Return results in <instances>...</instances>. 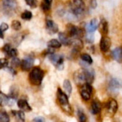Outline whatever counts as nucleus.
Masks as SVG:
<instances>
[{"instance_id": "5701e85b", "label": "nucleus", "mask_w": 122, "mask_h": 122, "mask_svg": "<svg viewBox=\"0 0 122 122\" xmlns=\"http://www.w3.org/2000/svg\"><path fill=\"white\" fill-rule=\"evenodd\" d=\"M47 46L49 48L51 49H59L61 46V43L59 42L57 39H53L47 43Z\"/></svg>"}, {"instance_id": "f8f14e48", "label": "nucleus", "mask_w": 122, "mask_h": 122, "mask_svg": "<svg viewBox=\"0 0 122 122\" xmlns=\"http://www.w3.org/2000/svg\"><path fill=\"white\" fill-rule=\"evenodd\" d=\"M102 103L98 99H94L91 103V108H90L91 113L94 115L99 114H100V112L102 111Z\"/></svg>"}, {"instance_id": "c9c22d12", "label": "nucleus", "mask_w": 122, "mask_h": 122, "mask_svg": "<svg viewBox=\"0 0 122 122\" xmlns=\"http://www.w3.org/2000/svg\"><path fill=\"white\" fill-rule=\"evenodd\" d=\"M90 5H91V7L92 9H95L97 7V1L96 0H91V2H90Z\"/></svg>"}, {"instance_id": "6ab92c4d", "label": "nucleus", "mask_w": 122, "mask_h": 122, "mask_svg": "<svg viewBox=\"0 0 122 122\" xmlns=\"http://www.w3.org/2000/svg\"><path fill=\"white\" fill-rule=\"evenodd\" d=\"M17 105L19 109H21L24 112H31V108L28 104L27 101L25 99H19L17 102Z\"/></svg>"}, {"instance_id": "f704fd0d", "label": "nucleus", "mask_w": 122, "mask_h": 122, "mask_svg": "<svg viewBox=\"0 0 122 122\" xmlns=\"http://www.w3.org/2000/svg\"><path fill=\"white\" fill-rule=\"evenodd\" d=\"M9 29V26H8V24H6V23H1V25H0V29L1 30V31H6L7 29Z\"/></svg>"}, {"instance_id": "ddd939ff", "label": "nucleus", "mask_w": 122, "mask_h": 122, "mask_svg": "<svg viewBox=\"0 0 122 122\" xmlns=\"http://www.w3.org/2000/svg\"><path fill=\"white\" fill-rule=\"evenodd\" d=\"M46 29L48 33L50 34H56L59 31V27H58L57 24L54 21H52L51 19H47L46 21Z\"/></svg>"}, {"instance_id": "39448f33", "label": "nucleus", "mask_w": 122, "mask_h": 122, "mask_svg": "<svg viewBox=\"0 0 122 122\" xmlns=\"http://www.w3.org/2000/svg\"><path fill=\"white\" fill-rule=\"evenodd\" d=\"M66 34L70 38L80 39L84 34V31L82 29L77 27L73 24H68L66 26Z\"/></svg>"}, {"instance_id": "412c9836", "label": "nucleus", "mask_w": 122, "mask_h": 122, "mask_svg": "<svg viewBox=\"0 0 122 122\" xmlns=\"http://www.w3.org/2000/svg\"><path fill=\"white\" fill-rule=\"evenodd\" d=\"M59 38L60 40V42L63 44L65 46H69L71 44V39L70 37L68 36V35L66 33L60 32L59 34Z\"/></svg>"}, {"instance_id": "7ed1b4c3", "label": "nucleus", "mask_w": 122, "mask_h": 122, "mask_svg": "<svg viewBox=\"0 0 122 122\" xmlns=\"http://www.w3.org/2000/svg\"><path fill=\"white\" fill-rule=\"evenodd\" d=\"M44 76V71L39 67H34L29 75V80L32 85L39 86L41 84Z\"/></svg>"}, {"instance_id": "4468645a", "label": "nucleus", "mask_w": 122, "mask_h": 122, "mask_svg": "<svg viewBox=\"0 0 122 122\" xmlns=\"http://www.w3.org/2000/svg\"><path fill=\"white\" fill-rule=\"evenodd\" d=\"M120 88V84L116 79H112L108 84V90L112 94H117Z\"/></svg>"}, {"instance_id": "9d476101", "label": "nucleus", "mask_w": 122, "mask_h": 122, "mask_svg": "<svg viewBox=\"0 0 122 122\" xmlns=\"http://www.w3.org/2000/svg\"><path fill=\"white\" fill-rule=\"evenodd\" d=\"M111 45H112V41L110 38H109L107 36H102L99 44L101 51L104 53L107 52L109 50Z\"/></svg>"}, {"instance_id": "f257e3e1", "label": "nucleus", "mask_w": 122, "mask_h": 122, "mask_svg": "<svg viewBox=\"0 0 122 122\" xmlns=\"http://www.w3.org/2000/svg\"><path fill=\"white\" fill-rule=\"evenodd\" d=\"M95 74L92 69H81L76 71L74 74V80L77 85H82L88 83L92 84L94 81Z\"/></svg>"}, {"instance_id": "423d86ee", "label": "nucleus", "mask_w": 122, "mask_h": 122, "mask_svg": "<svg viewBox=\"0 0 122 122\" xmlns=\"http://www.w3.org/2000/svg\"><path fill=\"white\" fill-rule=\"evenodd\" d=\"M79 93L83 100L87 102L89 101L92 97L93 94V88L90 84L86 83L80 86Z\"/></svg>"}, {"instance_id": "bb28decb", "label": "nucleus", "mask_w": 122, "mask_h": 122, "mask_svg": "<svg viewBox=\"0 0 122 122\" xmlns=\"http://www.w3.org/2000/svg\"><path fill=\"white\" fill-rule=\"evenodd\" d=\"M81 59L82 61H84V62L87 63L88 64H92L93 63V59L91 57L90 55H89L88 54L84 53L81 54Z\"/></svg>"}, {"instance_id": "aec40b11", "label": "nucleus", "mask_w": 122, "mask_h": 122, "mask_svg": "<svg viewBox=\"0 0 122 122\" xmlns=\"http://www.w3.org/2000/svg\"><path fill=\"white\" fill-rule=\"evenodd\" d=\"M99 24L97 19H93L90 21V22L86 25V30L89 33H93L98 28Z\"/></svg>"}, {"instance_id": "a878e982", "label": "nucleus", "mask_w": 122, "mask_h": 122, "mask_svg": "<svg viewBox=\"0 0 122 122\" xmlns=\"http://www.w3.org/2000/svg\"><path fill=\"white\" fill-rule=\"evenodd\" d=\"M12 114L17 119V120H19V121H21V122L25 121V116H24V111H15V110H13Z\"/></svg>"}, {"instance_id": "f3484780", "label": "nucleus", "mask_w": 122, "mask_h": 122, "mask_svg": "<svg viewBox=\"0 0 122 122\" xmlns=\"http://www.w3.org/2000/svg\"><path fill=\"white\" fill-rule=\"evenodd\" d=\"M112 55L116 61L118 63H122V46L115 48L112 51Z\"/></svg>"}, {"instance_id": "6e6552de", "label": "nucleus", "mask_w": 122, "mask_h": 122, "mask_svg": "<svg viewBox=\"0 0 122 122\" xmlns=\"http://www.w3.org/2000/svg\"><path fill=\"white\" fill-rule=\"evenodd\" d=\"M2 1H3V8L5 13L10 15L14 13L17 7V3L16 0H3Z\"/></svg>"}, {"instance_id": "0eeeda50", "label": "nucleus", "mask_w": 122, "mask_h": 122, "mask_svg": "<svg viewBox=\"0 0 122 122\" xmlns=\"http://www.w3.org/2000/svg\"><path fill=\"white\" fill-rule=\"evenodd\" d=\"M50 61L54 64V66L59 70H62L64 69V56L60 54H51L49 56Z\"/></svg>"}, {"instance_id": "2f4dec72", "label": "nucleus", "mask_w": 122, "mask_h": 122, "mask_svg": "<svg viewBox=\"0 0 122 122\" xmlns=\"http://www.w3.org/2000/svg\"><path fill=\"white\" fill-rule=\"evenodd\" d=\"M18 87H15L14 88V86L11 87V92H10V96L11 99H15L16 98V97L18 96Z\"/></svg>"}, {"instance_id": "72a5a7b5", "label": "nucleus", "mask_w": 122, "mask_h": 122, "mask_svg": "<svg viewBox=\"0 0 122 122\" xmlns=\"http://www.w3.org/2000/svg\"><path fill=\"white\" fill-rule=\"evenodd\" d=\"M8 66V61L5 58L0 59V69L5 68Z\"/></svg>"}, {"instance_id": "4c0bfd02", "label": "nucleus", "mask_w": 122, "mask_h": 122, "mask_svg": "<svg viewBox=\"0 0 122 122\" xmlns=\"http://www.w3.org/2000/svg\"><path fill=\"white\" fill-rule=\"evenodd\" d=\"M3 32L4 31L0 29V38L1 39H4V34H3Z\"/></svg>"}, {"instance_id": "cd10ccee", "label": "nucleus", "mask_w": 122, "mask_h": 122, "mask_svg": "<svg viewBox=\"0 0 122 122\" xmlns=\"http://www.w3.org/2000/svg\"><path fill=\"white\" fill-rule=\"evenodd\" d=\"M0 122H9V117L6 112L4 111H0Z\"/></svg>"}, {"instance_id": "7c9ffc66", "label": "nucleus", "mask_w": 122, "mask_h": 122, "mask_svg": "<svg viewBox=\"0 0 122 122\" xmlns=\"http://www.w3.org/2000/svg\"><path fill=\"white\" fill-rule=\"evenodd\" d=\"M11 27L16 31H19L21 28V24L20 21H19L17 20H14L11 22Z\"/></svg>"}, {"instance_id": "9b49d317", "label": "nucleus", "mask_w": 122, "mask_h": 122, "mask_svg": "<svg viewBox=\"0 0 122 122\" xmlns=\"http://www.w3.org/2000/svg\"><path fill=\"white\" fill-rule=\"evenodd\" d=\"M34 59L33 57L31 56H28V57H26L25 59H24L21 63H20V65H21V68L23 71H29V69H31V68L33 66V64H34Z\"/></svg>"}, {"instance_id": "f03ea898", "label": "nucleus", "mask_w": 122, "mask_h": 122, "mask_svg": "<svg viewBox=\"0 0 122 122\" xmlns=\"http://www.w3.org/2000/svg\"><path fill=\"white\" fill-rule=\"evenodd\" d=\"M56 96H57V100L59 104L61 109H62V111L64 113H66L67 115L71 116L73 114V109L69 104L67 94H65L60 88H58Z\"/></svg>"}, {"instance_id": "393cba45", "label": "nucleus", "mask_w": 122, "mask_h": 122, "mask_svg": "<svg viewBox=\"0 0 122 122\" xmlns=\"http://www.w3.org/2000/svg\"><path fill=\"white\" fill-rule=\"evenodd\" d=\"M52 0H42L41 3V8L44 11H48L51 6Z\"/></svg>"}, {"instance_id": "473e14b6", "label": "nucleus", "mask_w": 122, "mask_h": 122, "mask_svg": "<svg viewBox=\"0 0 122 122\" xmlns=\"http://www.w3.org/2000/svg\"><path fill=\"white\" fill-rule=\"evenodd\" d=\"M27 5L31 6V8H35L37 6V1L36 0H25Z\"/></svg>"}, {"instance_id": "1a4fd4ad", "label": "nucleus", "mask_w": 122, "mask_h": 122, "mask_svg": "<svg viewBox=\"0 0 122 122\" xmlns=\"http://www.w3.org/2000/svg\"><path fill=\"white\" fill-rule=\"evenodd\" d=\"M104 107L106 108L107 112L110 115L113 116V115H114L117 113V112L118 110V103H117V102L115 99H109L105 103Z\"/></svg>"}, {"instance_id": "c85d7f7f", "label": "nucleus", "mask_w": 122, "mask_h": 122, "mask_svg": "<svg viewBox=\"0 0 122 122\" xmlns=\"http://www.w3.org/2000/svg\"><path fill=\"white\" fill-rule=\"evenodd\" d=\"M77 116H78V119H79V121L81 122H85L87 119H86V114H84V112L81 110V109H79L78 112H77Z\"/></svg>"}, {"instance_id": "20e7f679", "label": "nucleus", "mask_w": 122, "mask_h": 122, "mask_svg": "<svg viewBox=\"0 0 122 122\" xmlns=\"http://www.w3.org/2000/svg\"><path fill=\"white\" fill-rule=\"evenodd\" d=\"M70 9L74 16L80 17L85 13L86 6L82 0H73L70 4Z\"/></svg>"}, {"instance_id": "2eb2a0df", "label": "nucleus", "mask_w": 122, "mask_h": 122, "mask_svg": "<svg viewBox=\"0 0 122 122\" xmlns=\"http://www.w3.org/2000/svg\"><path fill=\"white\" fill-rule=\"evenodd\" d=\"M99 32L102 36H107L109 32V25L108 22L105 19H102L100 21V23L98 26Z\"/></svg>"}, {"instance_id": "a211bd4d", "label": "nucleus", "mask_w": 122, "mask_h": 122, "mask_svg": "<svg viewBox=\"0 0 122 122\" xmlns=\"http://www.w3.org/2000/svg\"><path fill=\"white\" fill-rule=\"evenodd\" d=\"M73 46V51L76 54L79 52L83 48V43L80 39H74L71 40V44Z\"/></svg>"}, {"instance_id": "4be33fe9", "label": "nucleus", "mask_w": 122, "mask_h": 122, "mask_svg": "<svg viewBox=\"0 0 122 122\" xmlns=\"http://www.w3.org/2000/svg\"><path fill=\"white\" fill-rule=\"evenodd\" d=\"M11 98L8 97L3 92H0V106L4 107V106L11 104Z\"/></svg>"}, {"instance_id": "c756f323", "label": "nucleus", "mask_w": 122, "mask_h": 122, "mask_svg": "<svg viewBox=\"0 0 122 122\" xmlns=\"http://www.w3.org/2000/svg\"><path fill=\"white\" fill-rule=\"evenodd\" d=\"M21 17L22 19H24V20H26V21H29L31 19L32 17V14L30 11H24L21 15Z\"/></svg>"}, {"instance_id": "b1692460", "label": "nucleus", "mask_w": 122, "mask_h": 122, "mask_svg": "<svg viewBox=\"0 0 122 122\" xmlns=\"http://www.w3.org/2000/svg\"><path fill=\"white\" fill-rule=\"evenodd\" d=\"M63 86H64L66 94H67L68 97H69L71 94V92H72V86H71V84L70 81L68 79L64 80Z\"/></svg>"}, {"instance_id": "e433bc0d", "label": "nucleus", "mask_w": 122, "mask_h": 122, "mask_svg": "<svg viewBox=\"0 0 122 122\" xmlns=\"http://www.w3.org/2000/svg\"><path fill=\"white\" fill-rule=\"evenodd\" d=\"M33 121H34V122H44V119H43V118H41V117H36V118H35Z\"/></svg>"}, {"instance_id": "dca6fc26", "label": "nucleus", "mask_w": 122, "mask_h": 122, "mask_svg": "<svg viewBox=\"0 0 122 122\" xmlns=\"http://www.w3.org/2000/svg\"><path fill=\"white\" fill-rule=\"evenodd\" d=\"M3 51L5 53V54H6L9 57H11V58H14V57H16L18 54V52L16 51V49H13L11 47L10 44H6L4 46L3 49H2Z\"/></svg>"}]
</instances>
